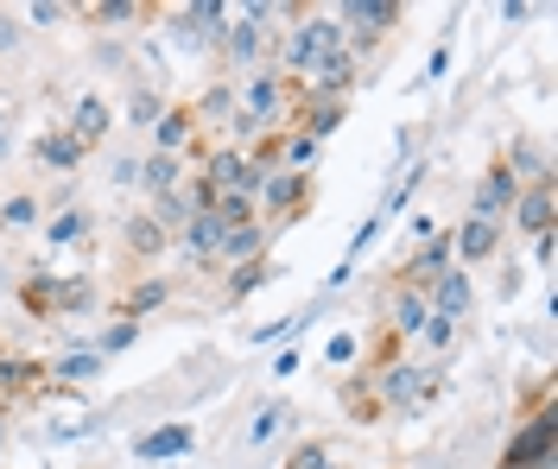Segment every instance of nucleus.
<instances>
[{
  "instance_id": "49530a36",
  "label": "nucleus",
  "mask_w": 558,
  "mask_h": 469,
  "mask_svg": "<svg viewBox=\"0 0 558 469\" xmlns=\"http://www.w3.org/2000/svg\"><path fill=\"white\" fill-rule=\"evenodd\" d=\"M0 437H7V419H0Z\"/></svg>"
},
{
  "instance_id": "f03ea898",
  "label": "nucleus",
  "mask_w": 558,
  "mask_h": 469,
  "mask_svg": "<svg viewBox=\"0 0 558 469\" xmlns=\"http://www.w3.org/2000/svg\"><path fill=\"white\" fill-rule=\"evenodd\" d=\"M349 38H343V20L337 13H305V20H292V26H279L274 33V64L279 76H292V83H305V76L317 71V64H330L337 51H343Z\"/></svg>"
},
{
  "instance_id": "aec40b11",
  "label": "nucleus",
  "mask_w": 558,
  "mask_h": 469,
  "mask_svg": "<svg viewBox=\"0 0 558 469\" xmlns=\"http://www.w3.org/2000/svg\"><path fill=\"white\" fill-rule=\"evenodd\" d=\"M64 127H70V134H76L83 146H89V152H102V146H108V134H114V102H108L102 89H83V96L70 102Z\"/></svg>"
},
{
  "instance_id": "7c9ffc66",
  "label": "nucleus",
  "mask_w": 558,
  "mask_h": 469,
  "mask_svg": "<svg viewBox=\"0 0 558 469\" xmlns=\"http://www.w3.org/2000/svg\"><path fill=\"white\" fill-rule=\"evenodd\" d=\"M463 343V324L457 318H425V330L413 336V356H425V361H445Z\"/></svg>"
},
{
  "instance_id": "c9c22d12",
  "label": "nucleus",
  "mask_w": 558,
  "mask_h": 469,
  "mask_svg": "<svg viewBox=\"0 0 558 469\" xmlns=\"http://www.w3.org/2000/svg\"><path fill=\"white\" fill-rule=\"evenodd\" d=\"M324 464H330V437H299L279 469H324Z\"/></svg>"
},
{
  "instance_id": "72a5a7b5",
  "label": "nucleus",
  "mask_w": 558,
  "mask_h": 469,
  "mask_svg": "<svg viewBox=\"0 0 558 469\" xmlns=\"http://www.w3.org/2000/svg\"><path fill=\"white\" fill-rule=\"evenodd\" d=\"M279 425H292V406H286V399H267V406L247 419V444H267V437H279Z\"/></svg>"
},
{
  "instance_id": "a19ab883",
  "label": "nucleus",
  "mask_w": 558,
  "mask_h": 469,
  "mask_svg": "<svg viewBox=\"0 0 558 469\" xmlns=\"http://www.w3.org/2000/svg\"><path fill=\"white\" fill-rule=\"evenodd\" d=\"M445 71H451V38H438V45H432V58H425V76H418V83H438Z\"/></svg>"
},
{
  "instance_id": "cd10ccee",
  "label": "nucleus",
  "mask_w": 558,
  "mask_h": 469,
  "mask_svg": "<svg viewBox=\"0 0 558 469\" xmlns=\"http://www.w3.org/2000/svg\"><path fill=\"white\" fill-rule=\"evenodd\" d=\"M191 109H197V121H204V134L216 140V134L229 127V114H235V83H229V76H216L209 89H197V96H191Z\"/></svg>"
},
{
  "instance_id": "5701e85b",
  "label": "nucleus",
  "mask_w": 558,
  "mask_h": 469,
  "mask_svg": "<svg viewBox=\"0 0 558 469\" xmlns=\"http://www.w3.org/2000/svg\"><path fill=\"white\" fill-rule=\"evenodd\" d=\"M337 406H343L349 425H381V394H375V374L368 368H349V374H337Z\"/></svg>"
},
{
  "instance_id": "ddd939ff",
  "label": "nucleus",
  "mask_w": 558,
  "mask_h": 469,
  "mask_svg": "<svg viewBox=\"0 0 558 469\" xmlns=\"http://www.w3.org/2000/svg\"><path fill=\"white\" fill-rule=\"evenodd\" d=\"M425 292H407V286H375V330H393L407 349H413V336L425 330Z\"/></svg>"
},
{
  "instance_id": "a878e982",
  "label": "nucleus",
  "mask_w": 558,
  "mask_h": 469,
  "mask_svg": "<svg viewBox=\"0 0 558 469\" xmlns=\"http://www.w3.org/2000/svg\"><path fill=\"white\" fill-rule=\"evenodd\" d=\"M184 451H197V425H191V419H172V425H159V432L134 437L140 464H166V457H184Z\"/></svg>"
},
{
  "instance_id": "c85d7f7f",
  "label": "nucleus",
  "mask_w": 558,
  "mask_h": 469,
  "mask_svg": "<svg viewBox=\"0 0 558 469\" xmlns=\"http://www.w3.org/2000/svg\"><path fill=\"white\" fill-rule=\"evenodd\" d=\"M274 229L267 222H247V229H229L222 235V254H216V267H235V260H260V254H274Z\"/></svg>"
},
{
  "instance_id": "1a4fd4ad",
  "label": "nucleus",
  "mask_w": 558,
  "mask_h": 469,
  "mask_svg": "<svg viewBox=\"0 0 558 469\" xmlns=\"http://www.w3.org/2000/svg\"><path fill=\"white\" fill-rule=\"evenodd\" d=\"M508 248V222H495V217H470L463 210V222L451 229V267H488L495 254Z\"/></svg>"
},
{
  "instance_id": "9b49d317",
  "label": "nucleus",
  "mask_w": 558,
  "mask_h": 469,
  "mask_svg": "<svg viewBox=\"0 0 558 469\" xmlns=\"http://www.w3.org/2000/svg\"><path fill=\"white\" fill-rule=\"evenodd\" d=\"M45 381H51V368H45V356H13L0 361V412L13 419V412H26V406H38V394H45Z\"/></svg>"
},
{
  "instance_id": "f3484780",
  "label": "nucleus",
  "mask_w": 558,
  "mask_h": 469,
  "mask_svg": "<svg viewBox=\"0 0 558 469\" xmlns=\"http://www.w3.org/2000/svg\"><path fill=\"white\" fill-rule=\"evenodd\" d=\"M274 280H279V260H274V254L222 267V273H216V311H235V305H247L254 292H260V286H274Z\"/></svg>"
},
{
  "instance_id": "473e14b6",
  "label": "nucleus",
  "mask_w": 558,
  "mask_h": 469,
  "mask_svg": "<svg viewBox=\"0 0 558 469\" xmlns=\"http://www.w3.org/2000/svg\"><path fill=\"white\" fill-rule=\"evenodd\" d=\"M140 330H146V324H128V318H108V330L96 336V343H89V349H96L102 361H114L121 349H134V343H140Z\"/></svg>"
},
{
  "instance_id": "f8f14e48",
  "label": "nucleus",
  "mask_w": 558,
  "mask_h": 469,
  "mask_svg": "<svg viewBox=\"0 0 558 469\" xmlns=\"http://www.w3.org/2000/svg\"><path fill=\"white\" fill-rule=\"evenodd\" d=\"M508 229H514V235H533V242H546V235L558 229V178L521 184V190H514V210H508Z\"/></svg>"
},
{
  "instance_id": "09e8293b",
  "label": "nucleus",
  "mask_w": 558,
  "mask_h": 469,
  "mask_svg": "<svg viewBox=\"0 0 558 469\" xmlns=\"http://www.w3.org/2000/svg\"><path fill=\"white\" fill-rule=\"evenodd\" d=\"M495 469H501V464H495Z\"/></svg>"
},
{
  "instance_id": "58836bf2",
  "label": "nucleus",
  "mask_w": 558,
  "mask_h": 469,
  "mask_svg": "<svg viewBox=\"0 0 558 469\" xmlns=\"http://www.w3.org/2000/svg\"><path fill=\"white\" fill-rule=\"evenodd\" d=\"M20 20H33V26H64L70 7L64 0H33V7H20Z\"/></svg>"
},
{
  "instance_id": "6ab92c4d",
  "label": "nucleus",
  "mask_w": 558,
  "mask_h": 469,
  "mask_svg": "<svg viewBox=\"0 0 558 469\" xmlns=\"http://www.w3.org/2000/svg\"><path fill=\"white\" fill-rule=\"evenodd\" d=\"M146 134H153V152H178V159H184V152H191L197 140H209L204 121H197V109H191V96L166 102V114H159V121H153Z\"/></svg>"
},
{
  "instance_id": "9d476101",
  "label": "nucleus",
  "mask_w": 558,
  "mask_h": 469,
  "mask_svg": "<svg viewBox=\"0 0 558 469\" xmlns=\"http://www.w3.org/2000/svg\"><path fill=\"white\" fill-rule=\"evenodd\" d=\"M166 254H172V229L153 217V210H134V217L121 222V260H128L134 273H153Z\"/></svg>"
},
{
  "instance_id": "79ce46f5",
  "label": "nucleus",
  "mask_w": 558,
  "mask_h": 469,
  "mask_svg": "<svg viewBox=\"0 0 558 469\" xmlns=\"http://www.w3.org/2000/svg\"><path fill=\"white\" fill-rule=\"evenodd\" d=\"M292 368H299V349H279V361H274V381H286Z\"/></svg>"
},
{
  "instance_id": "ea45409f",
  "label": "nucleus",
  "mask_w": 558,
  "mask_h": 469,
  "mask_svg": "<svg viewBox=\"0 0 558 469\" xmlns=\"http://www.w3.org/2000/svg\"><path fill=\"white\" fill-rule=\"evenodd\" d=\"M305 318H312V311H292V318H279V324H267V330H247V343H279V336H292Z\"/></svg>"
},
{
  "instance_id": "20e7f679",
  "label": "nucleus",
  "mask_w": 558,
  "mask_h": 469,
  "mask_svg": "<svg viewBox=\"0 0 558 469\" xmlns=\"http://www.w3.org/2000/svg\"><path fill=\"white\" fill-rule=\"evenodd\" d=\"M299 83L292 76H279L274 64H260V71L235 76V114H247L260 134H274V127H286L292 121V109H299Z\"/></svg>"
},
{
  "instance_id": "dca6fc26",
  "label": "nucleus",
  "mask_w": 558,
  "mask_h": 469,
  "mask_svg": "<svg viewBox=\"0 0 558 469\" xmlns=\"http://www.w3.org/2000/svg\"><path fill=\"white\" fill-rule=\"evenodd\" d=\"M514 190H521V178L508 172V159H501V146L488 152L483 178H476V190H470V217H495L508 222V210H514Z\"/></svg>"
},
{
  "instance_id": "412c9836",
  "label": "nucleus",
  "mask_w": 558,
  "mask_h": 469,
  "mask_svg": "<svg viewBox=\"0 0 558 469\" xmlns=\"http://www.w3.org/2000/svg\"><path fill=\"white\" fill-rule=\"evenodd\" d=\"M425 311H432V318H457V324H470V311H476V280H470L463 267H445V273L425 286Z\"/></svg>"
},
{
  "instance_id": "39448f33",
  "label": "nucleus",
  "mask_w": 558,
  "mask_h": 469,
  "mask_svg": "<svg viewBox=\"0 0 558 469\" xmlns=\"http://www.w3.org/2000/svg\"><path fill=\"white\" fill-rule=\"evenodd\" d=\"M553 437H558L553 381H539V387L526 394V419L514 425V437L501 444V469H553Z\"/></svg>"
},
{
  "instance_id": "37998d69",
  "label": "nucleus",
  "mask_w": 558,
  "mask_h": 469,
  "mask_svg": "<svg viewBox=\"0 0 558 469\" xmlns=\"http://www.w3.org/2000/svg\"><path fill=\"white\" fill-rule=\"evenodd\" d=\"M0 159H7V114H0Z\"/></svg>"
},
{
  "instance_id": "a211bd4d",
  "label": "nucleus",
  "mask_w": 558,
  "mask_h": 469,
  "mask_svg": "<svg viewBox=\"0 0 558 469\" xmlns=\"http://www.w3.org/2000/svg\"><path fill=\"white\" fill-rule=\"evenodd\" d=\"M33 165H38V172L70 178V172H83V165H89V146L76 140L64 121H51V127H38V134H33Z\"/></svg>"
},
{
  "instance_id": "de8ad7c7",
  "label": "nucleus",
  "mask_w": 558,
  "mask_h": 469,
  "mask_svg": "<svg viewBox=\"0 0 558 469\" xmlns=\"http://www.w3.org/2000/svg\"><path fill=\"white\" fill-rule=\"evenodd\" d=\"M0 419H7V412H0Z\"/></svg>"
},
{
  "instance_id": "f704fd0d",
  "label": "nucleus",
  "mask_w": 558,
  "mask_h": 469,
  "mask_svg": "<svg viewBox=\"0 0 558 469\" xmlns=\"http://www.w3.org/2000/svg\"><path fill=\"white\" fill-rule=\"evenodd\" d=\"M324 361H330L337 374H349V368L362 361V330H337V336L324 343Z\"/></svg>"
},
{
  "instance_id": "4be33fe9",
  "label": "nucleus",
  "mask_w": 558,
  "mask_h": 469,
  "mask_svg": "<svg viewBox=\"0 0 558 469\" xmlns=\"http://www.w3.org/2000/svg\"><path fill=\"white\" fill-rule=\"evenodd\" d=\"M38 235H45L51 248H83V254H96V210H89V203H70V210H45Z\"/></svg>"
},
{
  "instance_id": "2eb2a0df",
  "label": "nucleus",
  "mask_w": 558,
  "mask_h": 469,
  "mask_svg": "<svg viewBox=\"0 0 558 469\" xmlns=\"http://www.w3.org/2000/svg\"><path fill=\"white\" fill-rule=\"evenodd\" d=\"M362 83H368V64H362V58H355V51L343 45V51H337L330 64H317V71L305 76L299 89H305V96H317V102H349Z\"/></svg>"
},
{
  "instance_id": "7ed1b4c3",
  "label": "nucleus",
  "mask_w": 558,
  "mask_h": 469,
  "mask_svg": "<svg viewBox=\"0 0 558 469\" xmlns=\"http://www.w3.org/2000/svg\"><path fill=\"white\" fill-rule=\"evenodd\" d=\"M279 20V7H267V0H254V7H242V13H229V26H222V38L209 45L216 51V64L229 71V83L247 71H260L267 58H274V26Z\"/></svg>"
},
{
  "instance_id": "4c0bfd02",
  "label": "nucleus",
  "mask_w": 558,
  "mask_h": 469,
  "mask_svg": "<svg viewBox=\"0 0 558 469\" xmlns=\"http://www.w3.org/2000/svg\"><path fill=\"white\" fill-rule=\"evenodd\" d=\"M20 45H26V26H20V13H13V7H0V64H7Z\"/></svg>"
},
{
  "instance_id": "bb28decb",
  "label": "nucleus",
  "mask_w": 558,
  "mask_h": 469,
  "mask_svg": "<svg viewBox=\"0 0 558 469\" xmlns=\"http://www.w3.org/2000/svg\"><path fill=\"white\" fill-rule=\"evenodd\" d=\"M89 311H102L96 273H58V324L64 318H89Z\"/></svg>"
},
{
  "instance_id": "c03bdc74",
  "label": "nucleus",
  "mask_w": 558,
  "mask_h": 469,
  "mask_svg": "<svg viewBox=\"0 0 558 469\" xmlns=\"http://www.w3.org/2000/svg\"><path fill=\"white\" fill-rule=\"evenodd\" d=\"M7 356H13V349H7V330H0V361H7Z\"/></svg>"
},
{
  "instance_id": "0eeeda50",
  "label": "nucleus",
  "mask_w": 558,
  "mask_h": 469,
  "mask_svg": "<svg viewBox=\"0 0 558 469\" xmlns=\"http://www.w3.org/2000/svg\"><path fill=\"white\" fill-rule=\"evenodd\" d=\"M317 210V178L312 172H274V178L260 184V222L286 235V229H299V222Z\"/></svg>"
},
{
  "instance_id": "4468645a",
  "label": "nucleus",
  "mask_w": 558,
  "mask_h": 469,
  "mask_svg": "<svg viewBox=\"0 0 558 469\" xmlns=\"http://www.w3.org/2000/svg\"><path fill=\"white\" fill-rule=\"evenodd\" d=\"M166 7L153 0H89V7H70V20L96 26V33H140V26H159Z\"/></svg>"
},
{
  "instance_id": "c756f323",
  "label": "nucleus",
  "mask_w": 558,
  "mask_h": 469,
  "mask_svg": "<svg viewBox=\"0 0 558 469\" xmlns=\"http://www.w3.org/2000/svg\"><path fill=\"white\" fill-rule=\"evenodd\" d=\"M45 368H51V381H58V387H76V394H83L89 381H102V374H108V361L96 356V349H70V356L45 361Z\"/></svg>"
},
{
  "instance_id": "6e6552de",
  "label": "nucleus",
  "mask_w": 558,
  "mask_h": 469,
  "mask_svg": "<svg viewBox=\"0 0 558 469\" xmlns=\"http://www.w3.org/2000/svg\"><path fill=\"white\" fill-rule=\"evenodd\" d=\"M178 292H184V280H172L166 267H153V273H128L121 286H114V298H108V318H128V324H146L153 311H166Z\"/></svg>"
},
{
  "instance_id": "a18cd8bd",
  "label": "nucleus",
  "mask_w": 558,
  "mask_h": 469,
  "mask_svg": "<svg viewBox=\"0 0 558 469\" xmlns=\"http://www.w3.org/2000/svg\"><path fill=\"white\" fill-rule=\"evenodd\" d=\"M324 469H349V464H337V457H330V464H324Z\"/></svg>"
},
{
  "instance_id": "b1692460",
  "label": "nucleus",
  "mask_w": 558,
  "mask_h": 469,
  "mask_svg": "<svg viewBox=\"0 0 558 469\" xmlns=\"http://www.w3.org/2000/svg\"><path fill=\"white\" fill-rule=\"evenodd\" d=\"M184 178H191V159H178V152H146V159H140V190H146V203L184 190Z\"/></svg>"
},
{
  "instance_id": "e433bc0d",
  "label": "nucleus",
  "mask_w": 558,
  "mask_h": 469,
  "mask_svg": "<svg viewBox=\"0 0 558 469\" xmlns=\"http://www.w3.org/2000/svg\"><path fill=\"white\" fill-rule=\"evenodd\" d=\"M159 114H166V96H159V89H134V102H128V121H134V127H153Z\"/></svg>"
},
{
  "instance_id": "393cba45",
  "label": "nucleus",
  "mask_w": 558,
  "mask_h": 469,
  "mask_svg": "<svg viewBox=\"0 0 558 469\" xmlns=\"http://www.w3.org/2000/svg\"><path fill=\"white\" fill-rule=\"evenodd\" d=\"M38 222H45V190H7L0 197V242H20V235H33Z\"/></svg>"
},
{
  "instance_id": "2f4dec72",
  "label": "nucleus",
  "mask_w": 558,
  "mask_h": 469,
  "mask_svg": "<svg viewBox=\"0 0 558 469\" xmlns=\"http://www.w3.org/2000/svg\"><path fill=\"white\" fill-rule=\"evenodd\" d=\"M317 159H324V146H317L312 134H292V127H286V146H279V172H312V178H317Z\"/></svg>"
},
{
  "instance_id": "f257e3e1",
  "label": "nucleus",
  "mask_w": 558,
  "mask_h": 469,
  "mask_svg": "<svg viewBox=\"0 0 558 469\" xmlns=\"http://www.w3.org/2000/svg\"><path fill=\"white\" fill-rule=\"evenodd\" d=\"M375 394H381V419H418L451 394V368L425 356H400L393 368L375 374Z\"/></svg>"
},
{
  "instance_id": "423d86ee",
  "label": "nucleus",
  "mask_w": 558,
  "mask_h": 469,
  "mask_svg": "<svg viewBox=\"0 0 558 469\" xmlns=\"http://www.w3.org/2000/svg\"><path fill=\"white\" fill-rule=\"evenodd\" d=\"M337 20H343L349 51H355L362 64H375L387 45H393V33L407 26V7H400V0H349V7H337Z\"/></svg>"
}]
</instances>
